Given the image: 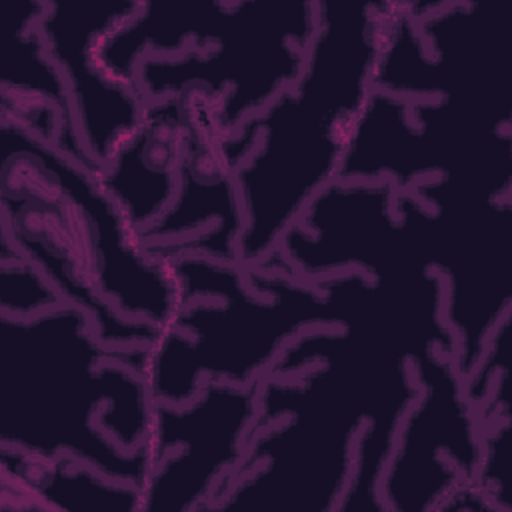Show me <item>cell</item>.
<instances>
[{
  "label": "cell",
  "instance_id": "277c9868",
  "mask_svg": "<svg viewBox=\"0 0 512 512\" xmlns=\"http://www.w3.org/2000/svg\"><path fill=\"white\" fill-rule=\"evenodd\" d=\"M314 24L316 2H236L232 20L212 42L142 58L136 86L146 100L200 92L228 136L298 78Z\"/></svg>",
  "mask_w": 512,
  "mask_h": 512
},
{
  "label": "cell",
  "instance_id": "7c38bea8",
  "mask_svg": "<svg viewBox=\"0 0 512 512\" xmlns=\"http://www.w3.org/2000/svg\"><path fill=\"white\" fill-rule=\"evenodd\" d=\"M184 136V98L148 100L136 130L96 172L138 238L174 200Z\"/></svg>",
  "mask_w": 512,
  "mask_h": 512
},
{
  "label": "cell",
  "instance_id": "6da1fadb",
  "mask_svg": "<svg viewBox=\"0 0 512 512\" xmlns=\"http://www.w3.org/2000/svg\"><path fill=\"white\" fill-rule=\"evenodd\" d=\"M390 2H316L298 78L230 134L244 226L236 260H272L312 200L338 180L352 128L374 92Z\"/></svg>",
  "mask_w": 512,
  "mask_h": 512
},
{
  "label": "cell",
  "instance_id": "5bb4252c",
  "mask_svg": "<svg viewBox=\"0 0 512 512\" xmlns=\"http://www.w3.org/2000/svg\"><path fill=\"white\" fill-rule=\"evenodd\" d=\"M50 280L14 248L2 242L0 252V314L28 318L62 304Z\"/></svg>",
  "mask_w": 512,
  "mask_h": 512
},
{
  "label": "cell",
  "instance_id": "4fadbf2b",
  "mask_svg": "<svg viewBox=\"0 0 512 512\" xmlns=\"http://www.w3.org/2000/svg\"><path fill=\"white\" fill-rule=\"evenodd\" d=\"M2 512H140V488L72 458H38L0 446Z\"/></svg>",
  "mask_w": 512,
  "mask_h": 512
},
{
  "label": "cell",
  "instance_id": "8992f818",
  "mask_svg": "<svg viewBox=\"0 0 512 512\" xmlns=\"http://www.w3.org/2000/svg\"><path fill=\"white\" fill-rule=\"evenodd\" d=\"M258 384L208 380L180 404L156 402L140 512H210L258 424Z\"/></svg>",
  "mask_w": 512,
  "mask_h": 512
},
{
  "label": "cell",
  "instance_id": "52a82bcc",
  "mask_svg": "<svg viewBox=\"0 0 512 512\" xmlns=\"http://www.w3.org/2000/svg\"><path fill=\"white\" fill-rule=\"evenodd\" d=\"M2 144V242L34 264L64 302L82 308L106 344L150 346L160 330L122 316L100 294L72 208L34 156L26 130L2 120Z\"/></svg>",
  "mask_w": 512,
  "mask_h": 512
},
{
  "label": "cell",
  "instance_id": "8fae6325",
  "mask_svg": "<svg viewBox=\"0 0 512 512\" xmlns=\"http://www.w3.org/2000/svg\"><path fill=\"white\" fill-rule=\"evenodd\" d=\"M178 96L186 104V136L176 194L140 240L160 258L192 252L238 264L236 246L244 226L238 166L224 148L214 104L196 90Z\"/></svg>",
  "mask_w": 512,
  "mask_h": 512
},
{
  "label": "cell",
  "instance_id": "9c48e42d",
  "mask_svg": "<svg viewBox=\"0 0 512 512\" xmlns=\"http://www.w3.org/2000/svg\"><path fill=\"white\" fill-rule=\"evenodd\" d=\"M28 144L72 208L92 278L122 316L164 330L182 306L164 258L152 254L100 186L96 172L26 130Z\"/></svg>",
  "mask_w": 512,
  "mask_h": 512
},
{
  "label": "cell",
  "instance_id": "5b68a950",
  "mask_svg": "<svg viewBox=\"0 0 512 512\" xmlns=\"http://www.w3.org/2000/svg\"><path fill=\"white\" fill-rule=\"evenodd\" d=\"M434 214L432 270L442 280V316L462 378L488 336L512 314V196L438 176L410 188Z\"/></svg>",
  "mask_w": 512,
  "mask_h": 512
},
{
  "label": "cell",
  "instance_id": "7a4b0ae2",
  "mask_svg": "<svg viewBox=\"0 0 512 512\" xmlns=\"http://www.w3.org/2000/svg\"><path fill=\"white\" fill-rule=\"evenodd\" d=\"M146 348L106 344L68 302L28 318L0 314V446L72 458L140 488L156 404Z\"/></svg>",
  "mask_w": 512,
  "mask_h": 512
},
{
  "label": "cell",
  "instance_id": "30bf717a",
  "mask_svg": "<svg viewBox=\"0 0 512 512\" xmlns=\"http://www.w3.org/2000/svg\"><path fill=\"white\" fill-rule=\"evenodd\" d=\"M138 4L48 0L40 16V36L62 74L80 146L96 172L136 130L148 102L136 86L112 80L98 64L100 44Z\"/></svg>",
  "mask_w": 512,
  "mask_h": 512
},
{
  "label": "cell",
  "instance_id": "ba28073f",
  "mask_svg": "<svg viewBox=\"0 0 512 512\" xmlns=\"http://www.w3.org/2000/svg\"><path fill=\"white\" fill-rule=\"evenodd\" d=\"M418 394L404 414L380 480L384 510H438L474 482L482 422L464 392L456 360L430 352L414 362Z\"/></svg>",
  "mask_w": 512,
  "mask_h": 512
},
{
  "label": "cell",
  "instance_id": "3957f363",
  "mask_svg": "<svg viewBox=\"0 0 512 512\" xmlns=\"http://www.w3.org/2000/svg\"><path fill=\"white\" fill-rule=\"evenodd\" d=\"M164 260L182 306L146 348L144 376L156 402H186L208 380L258 384L304 330L338 326L318 280L282 264L244 268L192 252Z\"/></svg>",
  "mask_w": 512,
  "mask_h": 512
}]
</instances>
